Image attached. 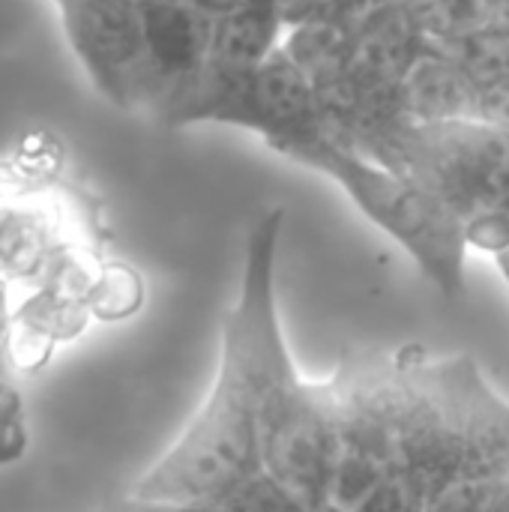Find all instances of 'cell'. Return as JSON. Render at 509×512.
<instances>
[{
	"mask_svg": "<svg viewBox=\"0 0 509 512\" xmlns=\"http://www.w3.org/2000/svg\"><path fill=\"white\" fill-rule=\"evenodd\" d=\"M285 207H270L246 237L240 297L222 324L216 381L171 450L135 483L132 501L201 510V504L261 468V420L279 381L294 372L276 306V261Z\"/></svg>",
	"mask_w": 509,
	"mask_h": 512,
	"instance_id": "obj_1",
	"label": "cell"
},
{
	"mask_svg": "<svg viewBox=\"0 0 509 512\" xmlns=\"http://www.w3.org/2000/svg\"><path fill=\"white\" fill-rule=\"evenodd\" d=\"M399 375L396 471L363 510L489 512L509 477V402L465 354L405 348Z\"/></svg>",
	"mask_w": 509,
	"mask_h": 512,
	"instance_id": "obj_2",
	"label": "cell"
},
{
	"mask_svg": "<svg viewBox=\"0 0 509 512\" xmlns=\"http://www.w3.org/2000/svg\"><path fill=\"white\" fill-rule=\"evenodd\" d=\"M276 153L339 183L354 207L393 237L447 300L465 297V258L471 246L465 222L444 201L408 174L324 129L282 141Z\"/></svg>",
	"mask_w": 509,
	"mask_h": 512,
	"instance_id": "obj_3",
	"label": "cell"
},
{
	"mask_svg": "<svg viewBox=\"0 0 509 512\" xmlns=\"http://www.w3.org/2000/svg\"><path fill=\"white\" fill-rule=\"evenodd\" d=\"M156 114L165 126H240L261 135L270 150L321 129L318 93L285 45L255 69H222L204 60V66L180 84Z\"/></svg>",
	"mask_w": 509,
	"mask_h": 512,
	"instance_id": "obj_4",
	"label": "cell"
},
{
	"mask_svg": "<svg viewBox=\"0 0 509 512\" xmlns=\"http://www.w3.org/2000/svg\"><path fill=\"white\" fill-rule=\"evenodd\" d=\"M333 378L339 396V450L330 510H363L375 489L393 477L399 459V351L348 357Z\"/></svg>",
	"mask_w": 509,
	"mask_h": 512,
	"instance_id": "obj_5",
	"label": "cell"
},
{
	"mask_svg": "<svg viewBox=\"0 0 509 512\" xmlns=\"http://www.w3.org/2000/svg\"><path fill=\"white\" fill-rule=\"evenodd\" d=\"M339 450L336 378L306 381L288 372L261 420V462L300 501L303 510H330Z\"/></svg>",
	"mask_w": 509,
	"mask_h": 512,
	"instance_id": "obj_6",
	"label": "cell"
},
{
	"mask_svg": "<svg viewBox=\"0 0 509 512\" xmlns=\"http://www.w3.org/2000/svg\"><path fill=\"white\" fill-rule=\"evenodd\" d=\"M66 42L93 87L117 108H141L144 36L135 0H57Z\"/></svg>",
	"mask_w": 509,
	"mask_h": 512,
	"instance_id": "obj_7",
	"label": "cell"
},
{
	"mask_svg": "<svg viewBox=\"0 0 509 512\" xmlns=\"http://www.w3.org/2000/svg\"><path fill=\"white\" fill-rule=\"evenodd\" d=\"M144 36L141 105H159L186 84L207 60L216 15L195 0H135Z\"/></svg>",
	"mask_w": 509,
	"mask_h": 512,
	"instance_id": "obj_8",
	"label": "cell"
},
{
	"mask_svg": "<svg viewBox=\"0 0 509 512\" xmlns=\"http://www.w3.org/2000/svg\"><path fill=\"white\" fill-rule=\"evenodd\" d=\"M399 120H495V90L429 42L399 84Z\"/></svg>",
	"mask_w": 509,
	"mask_h": 512,
	"instance_id": "obj_9",
	"label": "cell"
},
{
	"mask_svg": "<svg viewBox=\"0 0 509 512\" xmlns=\"http://www.w3.org/2000/svg\"><path fill=\"white\" fill-rule=\"evenodd\" d=\"M285 30L276 0H240L216 18L207 63L222 69H255L282 45Z\"/></svg>",
	"mask_w": 509,
	"mask_h": 512,
	"instance_id": "obj_10",
	"label": "cell"
},
{
	"mask_svg": "<svg viewBox=\"0 0 509 512\" xmlns=\"http://www.w3.org/2000/svg\"><path fill=\"white\" fill-rule=\"evenodd\" d=\"M354 24L333 18H306L285 30V51L312 81L318 99L339 90L348 81V63L354 48Z\"/></svg>",
	"mask_w": 509,
	"mask_h": 512,
	"instance_id": "obj_11",
	"label": "cell"
},
{
	"mask_svg": "<svg viewBox=\"0 0 509 512\" xmlns=\"http://www.w3.org/2000/svg\"><path fill=\"white\" fill-rule=\"evenodd\" d=\"M201 510H303L294 492L264 465L246 471L216 495H210Z\"/></svg>",
	"mask_w": 509,
	"mask_h": 512,
	"instance_id": "obj_12",
	"label": "cell"
},
{
	"mask_svg": "<svg viewBox=\"0 0 509 512\" xmlns=\"http://www.w3.org/2000/svg\"><path fill=\"white\" fill-rule=\"evenodd\" d=\"M402 3L432 45L465 33L468 27L480 24L489 15L483 0H402Z\"/></svg>",
	"mask_w": 509,
	"mask_h": 512,
	"instance_id": "obj_13",
	"label": "cell"
},
{
	"mask_svg": "<svg viewBox=\"0 0 509 512\" xmlns=\"http://www.w3.org/2000/svg\"><path fill=\"white\" fill-rule=\"evenodd\" d=\"M27 447L24 408L15 387L0 384V465H12L21 459Z\"/></svg>",
	"mask_w": 509,
	"mask_h": 512,
	"instance_id": "obj_14",
	"label": "cell"
},
{
	"mask_svg": "<svg viewBox=\"0 0 509 512\" xmlns=\"http://www.w3.org/2000/svg\"><path fill=\"white\" fill-rule=\"evenodd\" d=\"M279 6V15L285 21V27H294L306 18H312L321 6V0H276Z\"/></svg>",
	"mask_w": 509,
	"mask_h": 512,
	"instance_id": "obj_15",
	"label": "cell"
},
{
	"mask_svg": "<svg viewBox=\"0 0 509 512\" xmlns=\"http://www.w3.org/2000/svg\"><path fill=\"white\" fill-rule=\"evenodd\" d=\"M489 258L495 261V267H498V273L504 276V282L509 285V234L489 252Z\"/></svg>",
	"mask_w": 509,
	"mask_h": 512,
	"instance_id": "obj_16",
	"label": "cell"
},
{
	"mask_svg": "<svg viewBox=\"0 0 509 512\" xmlns=\"http://www.w3.org/2000/svg\"><path fill=\"white\" fill-rule=\"evenodd\" d=\"M195 3H198L201 9H207L210 15H216V18H219L222 12H228V9H234V6H237L240 0H195Z\"/></svg>",
	"mask_w": 509,
	"mask_h": 512,
	"instance_id": "obj_17",
	"label": "cell"
},
{
	"mask_svg": "<svg viewBox=\"0 0 509 512\" xmlns=\"http://www.w3.org/2000/svg\"><path fill=\"white\" fill-rule=\"evenodd\" d=\"M489 512H509V477L498 486V492L489 504Z\"/></svg>",
	"mask_w": 509,
	"mask_h": 512,
	"instance_id": "obj_18",
	"label": "cell"
},
{
	"mask_svg": "<svg viewBox=\"0 0 509 512\" xmlns=\"http://www.w3.org/2000/svg\"><path fill=\"white\" fill-rule=\"evenodd\" d=\"M483 3H486V0H483Z\"/></svg>",
	"mask_w": 509,
	"mask_h": 512,
	"instance_id": "obj_19",
	"label": "cell"
}]
</instances>
